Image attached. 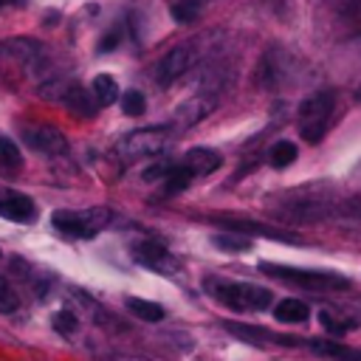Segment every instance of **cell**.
<instances>
[{"label":"cell","instance_id":"12","mask_svg":"<svg viewBox=\"0 0 361 361\" xmlns=\"http://www.w3.org/2000/svg\"><path fill=\"white\" fill-rule=\"evenodd\" d=\"M62 102L68 104V110L71 113H76V116H85V118H90L93 113H96V99H93V93L90 90H85V87H79V85H71V87H65L62 93Z\"/></svg>","mask_w":361,"mask_h":361},{"label":"cell","instance_id":"13","mask_svg":"<svg viewBox=\"0 0 361 361\" xmlns=\"http://www.w3.org/2000/svg\"><path fill=\"white\" fill-rule=\"evenodd\" d=\"M133 257H135V262H141V265H149V268H161L164 262H166V248L161 245V243H152V240H147V243H138L135 248H133Z\"/></svg>","mask_w":361,"mask_h":361},{"label":"cell","instance_id":"27","mask_svg":"<svg viewBox=\"0 0 361 361\" xmlns=\"http://www.w3.org/2000/svg\"><path fill=\"white\" fill-rule=\"evenodd\" d=\"M17 307H20V296L14 293L11 282L6 276H0V310L3 313H14Z\"/></svg>","mask_w":361,"mask_h":361},{"label":"cell","instance_id":"18","mask_svg":"<svg viewBox=\"0 0 361 361\" xmlns=\"http://www.w3.org/2000/svg\"><path fill=\"white\" fill-rule=\"evenodd\" d=\"M310 347H313L316 353H322V355L336 358V361H361V353H358V350H350V347L336 344V341H322V338H313V341H310Z\"/></svg>","mask_w":361,"mask_h":361},{"label":"cell","instance_id":"6","mask_svg":"<svg viewBox=\"0 0 361 361\" xmlns=\"http://www.w3.org/2000/svg\"><path fill=\"white\" fill-rule=\"evenodd\" d=\"M197 59V48L192 42H183V45H175L172 51H166L158 62V82L161 85H172L175 79H180Z\"/></svg>","mask_w":361,"mask_h":361},{"label":"cell","instance_id":"15","mask_svg":"<svg viewBox=\"0 0 361 361\" xmlns=\"http://www.w3.org/2000/svg\"><path fill=\"white\" fill-rule=\"evenodd\" d=\"M23 166V155H20V147L0 133V172L8 175V172H17Z\"/></svg>","mask_w":361,"mask_h":361},{"label":"cell","instance_id":"9","mask_svg":"<svg viewBox=\"0 0 361 361\" xmlns=\"http://www.w3.org/2000/svg\"><path fill=\"white\" fill-rule=\"evenodd\" d=\"M34 214H37V209H34V200L28 195L11 192V189L0 192V217L14 220V223H28Z\"/></svg>","mask_w":361,"mask_h":361},{"label":"cell","instance_id":"25","mask_svg":"<svg viewBox=\"0 0 361 361\" xmlns=\"http://www.w3.org/2000/svg\"><path fill=\"white\" fill-rule=\"evenodd\" d=\"M319 322H322V327L327 330V333H347V330H353L355 327V322H350V319H338L336 313H330V310H322L319 313Z\"/></svg>","mask_w":361,"mask_h":361},{"label":"cell","instance_id":"22","mask_svg":"<svg viewBox=\"0 0 361 361\" xmlns=\"http://www.w3.org/2000/svg\"><path fill=\"white\" fill-rule=\"evenodd\" d=\"M51 324H54L56 333H62V336H73V333L79 330V316L71 313V310H56L54 319H51Z\"/></svg>","mask_w":361,"mask_h":361},{"label":"cell","instance_id":"32","mask_svg":"<svg viewBox=\"0 0 361 361\" xmlns=\"http://www.w3.org/2000/svg\"><path fill=\"white\" fill-rule=\"evenodd\" d=\"M11 3H23V0H0V8L3 6H11Z\"/></svg>","mask_w":361,"mask_h":361},{"label":"cell","instance_id":"3","mask_svg":"<svg viewBox=\"0 0 361 361\" xmlns=\"http://www.w3.org/2000/svg\"><path fill=\"white\" fill-rule=\"evenodd\" d=\"M169 144V130L166 127H144V130H133L127 133L118 144H116V158L118 161H138V158H152L158 152H164Z\"/></svg>","mask_w":361,"mask_h":361},{"label":"cell","instance_id":"17","mask_svg":"<svg viewBox=\"0 0 361 361\" xmlns=\"http://www.w3.org/2000/svg\"><path fill=\"white\" fill-rule=\"evenodd\" d=\"M276 319L279 322H288V324H299V322H305L307 319V305L302 302V299H282L279 305H276Z\"/></svg>","mask_w":361,"mask_h":361},{"label":"cell","instance_id":"30","mask_svg":"<svg viewBox=\"0 0 361 361\" xmlns=\"http://www.w3.org/2000/svg\"><path fill=\"white\" fill-rule=\"evenodd\" d=\"M116 45H118V31H110V34H107V37L99 42V51L104 54V51H113Z\"/></svg>","mask_w":361,"mask_h":361},{"label":"cell","instance_id":"24","mask_svg":"<svg viewBox=\"0 0 361 361\" xmlns=\"http://www.w3.org/2000/svg\"><path fill=\"white\" fill-rule=\"evenodd\" d=\"M212 243L223 251H248L251 248V240L248 237H237V234H214Z\"/></svg>","mask_w":361,"mask_h":361},{"label":"cell","instance_id":"31","mask_svg":"<svg viewBox=\"0 0 361 361\" xmlns=\"http://www.w3.org/2000/svg\"><path fill=\"white\" fill-rule=\"evenodd\" d=\"M107 361H149V358H133L130 355V358H107Z\"/></svg>","mask_w":361,"mask_h":361},{"label":"cell","instance_id":"20","mask_svg":"<svg viewBox=\"0 0 361 361\" xmlns=\"http://www.w3.org/2000/svg\"><path fill=\"white\" fill-rule=\"evenodd\" d=\"M268 161H271V166H276V169L290 166V164L296 161V144H290V141H276V144L271 147V152H268Z\"/></svg>","mask_w":361,"mask_h":361},{"label":"cell","instance_id":"8","mask_svg":"<svg viewBox=\"0 0 361 361\" xmlns=\"http://www.w3.org/2000/svg\"><path fill=\"white\" fill-rule=\"evenodd\" d=\"M223 327H226L231 336H237V338H243V341H251V344H265V341H271V344H288V347L302 344V341H296L293 336H279V333H271V330H265V327H254V324H243V322H223Z\"/></svg>","mask_w":361,"mask_h":361},{"label":"cell","instance_id":"2","mask_svg":"<svg viewBox=\"0 0 361 361\" xmlns=\"http://www.w3.org/2000/svg\"><path fill=\"white\" fill-rule=\"evenodd\" d=\"M333 104H336L333 90H316L302 102V107H299V133L307 144L322 141V135L327 130V121H330V113H333Z\"/></svg>","mask_w":361,"mask_h":361},{"label":"cell","instance_id":"4","mask_svg":"<svg viewBox=\"0 0 361 361\" xmlns=\"http://www.w3.org/2000/svg\"><path fill=\"white\" fill-rule=\"evenodd\" d=\"M265 274L276 276V279H285L290 285H299V288H310V290H327V288H350V279L333 274V271H302V268H288V265H271L265 262L262 265Z\"/></svg>","mask_w":361,"mask_h":361},{"label":"cell","instance_id":"21","mask_svg":"<svg viewBox=\"0 0 361 361\" xmlns=\"http://www.w3.org/2000/svg\"><path fill=\"white\" fill-rule=\"evenodd\" d=\"M209 110H212V102L192 99V102H186V104L178 110V121H180V124H195V121H200Z\"/></svg>","mask_w":361,"mask_h":361},{"label":"cell","instance_id":"19","mask_svg":"<svg viewBox=\"0 0 361 361\" xmlns=\"http://www.w3.org/2000/svg\"><path fill=\"white\" fill-rule=\"evenodd\" d=\"M192 180H195V175L178 161V164H169V172H166V178H164V189H166L169 195H175V192H183Z\"/></svg>","mask_w":361,"mask_h":361},{"label":"cell","instance_id":"10","mask_svg":"<svg viewBox=\"0 0 361 361\" xmlns=\"http://www.w3.org/2000/svg\"><path fill=\"white\" fill-rule=\"evenodd\" d=\"M39 54H42V45L28 37H14V39L0 42V59L17 62V65H34Z\"/></svg>","mask_w":361,"mask_h":361},{"label":"cell","instance_id":"11","mask_svg":"<svg viewBox=\"0 0 361 361\" xmlns=\"http://www.w3.org/2000/svg\"><path fill=\"white\" fill-rule=\"evenodd\" d=\"M180 164H183L195 178H203V175H212V172L223 164V155H220L217 149H212V147H192V149L180 158Z\"/></svg>","mask_w":361,"mask_h":361},{"label":"cell","instance_id":"26","mask_svg":"<svg viewBox=\"0 0 361 361\" xmlns=\"http://www.w3.org/2000/svg\"><path fill=\"white\" fill-rule=\"evenodd\" d=\"M144 107H147V99H144L141 90H124V96H121V110H124L127 116H141Z\"/></svg>","mask_w":361,"mask_h":361},{"label":"cell","instance_id":"14","mask_svg":"<svg viewBox=\"0 0 361 361\" xmlns=\"http://www.w3.org/2000/svg\"><path fill=\"white\" fill-rule=\"evenodd\" d=\"M93 99H96L99 107H107V104H113L118 99V85H116V79L110 73H99L93 79Z\"/></svg>","mask_w":361,"mask_h":361},{"label":"cell","instance_id":"29","mask_svg":"<svg viewBox=\"0 0 361 361\" xmlns=\"http://www.w3.org/2000/svg\"><path fill=\"white\" fill-rule=\"evenodd\" d=\"M169 172V164H152L144 169V180H164Z\"/></svg>","mask_w":361,"mask_h":361},{"label":"cell","instance_id":"5","mask_svg":"<svg viewBox=\"0 0 361 361\" xmlns=\"http://www.w3.org/2000/svg\"><path fill=\"white\" fill-rule=\"evenodd\" d=\"M107 212L104 209H87V212H73V209H59L51 214V223L56 226V231L68 234V237H93L104 223H107Z\"/></svg>","mask_w":361,"mask_h":361},{"label":"cell","instance_id":"28","mask_svg":"<svg viewBox=\"0 0 361 361\" xmlns=\"http://www.w3.org/2000/svg\"><path fill=\"white\" fill-rule=\"evenodd\" d=\"M338 11H341V17H344L350 25L361 28V0H341Z\"/></svg>","mask_w":361,"mask_h":361},{"label":"cell","instance_id":"1","mask_svg":"<svg viewBox=\"0 0 361 361\" xmlns=\"http://www.w3.org/2000/svg\"><path fill=\"white\" fill-rule=\"evenodd\" d=\"M206 288L217 302H223L231 310H262L271 305V290L251 285V282H223V279H206Z\"/></svg>","mask_w":361,"mask_h":361},{"label":"cell","instance_id":"23","mask_svg":"<svg viewBox=\"0 0 361 361\" xmlns=\"http://www.w3.org/2000/svg\"><path fill=\"white\" fill-rule=\"evenodd\" d=\"M169 11H172V17L178 23H192L200 14V0H178V3H172Z\"/></svg>","mask_w":361,"mask_h":361},{"label":"cell","instance_id":"16","mask_svg":"<svg viewBox=\"0 0 361 361\" xmlns=\"http://www.w3.org/2000/svg\"><path fill=\"white\" fill-rule=\"evenodd\" d=\"M127 310L133 316H138L141 322H161L164 319V307L158 302H147V299H138V296H130L127 302Z\"/></svg>","mask_w":361,"mask_h":361},{"label":"cell","instance_id":"7","mask_svg":"<svg viewBox=\"0 0 361 361\" xmlns=\"http://www.w3.org/2000/svg\"><path fill=\"white\" fill-rule=\"evenodd\" d=\"M23 141L37 149V152H45V155H62L68 149V141L62 135V130L51 127V124H31V127H23Z\"/></svg>","mask_w":361,"mask_h":361}]
</instances>
